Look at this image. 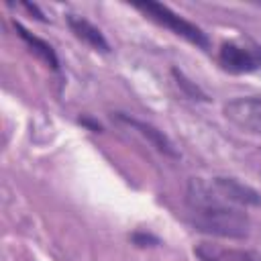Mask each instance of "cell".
Segmentation results:
<instances>
[{
    "mask_svg": "<svg viewBox=\"0 0 261 261\" xmlns=\"http://www.w3.org/2000/svg\"><path fill=\"white\" fill-rule=\"evenodd\" d=\"M188 218L196 230L224 239H245L251 228V220L247 212L234 206L188 208Z\"/></svg>",
    "mask_w": 261,
    "mask_h": 261,
    "instance_id": "1",
    "label": "cell"
},
{
    "mask_svg": "<svg viewBox=\"0 0 261 261\" xmlns=\"http://www.w3.org/2000/svg\"><path fill=\"white\" fill-rule=\"evenodd\" d=\"M135 6H137L147 18H151L153 22H157V24L169 29L173 35L186 39L188 43L196 45L198 49H208V47H210L208 35H206L200 27H196L194 22H190V20L181 18L179 14H175L169 6L159 4V2H141V4H135Z\"/></svg>",
    "mask_w": 261,
    "mask_h": 261,
    "instance_id": "2",
    "label": "cell"
},
{
    "mask_svg": "<svg viewBox=\"0 0 261 261\" xmlns=\"http://www.w3.org/2000/svg\"><path fill=\"white\" fill-rule=\"evenodd\" d=\"M218 63L228 73H249L261 67V47L251 43H224L218 51Z\"/></svg>",
    "mask_w": 261,
    "mask_h": 261,
    "instance_id": "3",
    "label": "cell"
},
{
    "mask_svg": "<svg viewBox=\"0 0 261 261\" xmlns=\"http://www.w3.org/2000/svg\"><path fill=\"white\" fill-rule=\"evenodd\" d=\"M224 116L247 133L261 135V96H241L224 104Z\"/></svg>",
    "mask_w": 261,
    "mask_h": 261,
    "instance_id": "4",
    "label": "cell"
},
{
    "mask_svg": "<svg viewBox=\"0 0 261 261\" xmlns=\"http://www.w3.org/2000/svg\"><path fill=\"white\" fill-rule=\"evenodd\" d=\"M194 253L200 261H261V257L253 251L222 247L216 243H200L194 249Z\"/></svg>",
    "mask_w": 261,
    "mask_h": 261,
    "instance_id": "5",
    "label": "cell"
},
{
    "mask_svg": "<svg viewBox=\"0 0 261 261\" xmlns=\"http://www.w3.org/2000/svg\"><path fill=\"white\" fill-rule=\"evenodd\" d=\"M67 24H69L71 33L80 41H84L86 45H90L92 49H96V51H108L110 49L108 47V41L102 35V31L98 27H94L88 18L77 16V14H67Z\"/></svg>",
    "mask_w": 261,
    "mask_h": 261,
    "instance_id": "6",
    "label": "cell"
},
{
    "mask_svg": "<svg viewBox=\"0 0 261 261\" xmlns=\"http://www.w3.org/2000/svg\"><path fill=\"white\" fill-rule=\"evenodd\" d=\"M118 118H120L122 122H126L128 126L137 128L143 137H147L149 143H151L157 151H161V153H165V155H169V157H177V153H175L171 141H169L161 130H157L155 126H151V124H147V122H141V120H137V118H130V116H126V114H118Z\"/></svg>",
    "mask_w": 261,
    "mask_h": 261,
    "instance_id": "7",
    "label": "cell"
},
{
    "mask_svg": "<svg viewBox=\"0 0 261 261\" xmlns=\"http://www.w3.org/2000/svg\"><path fill=\"white\" fill-rule=\"evenodd\" d=\"M14 31L18 33V37L27 43V47L39 57V59H43L49 67H53V69H57L59 67V61H57V55H55V51H53V47L47 43V41H43V39H39V37H35L33 33H29L20 22H14Z\"/></svg>",
    "mask_w": 261,
    "mask_h": 261,
    "instance_id": "8",
    "label": "cell"
}]
</instances>
